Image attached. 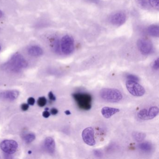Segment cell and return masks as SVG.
<instances>
[{
    "mask_svg": "<svg viewBox=\"0 0 159 159\" xmlns=\"http://www.w3.org/2000/svg\"><path fill=\"white\" fill-rule=\"evenodd\" d=\"M120 111L118 108L106 107L102 109L101 112L103 117L106 119H109L111 116L119 112Z\"/></svg>",
    "mask_w": 159,
    "mask_h": 159,
    "instance_id": "11",
    "label": "cell"
},
{
    "mask_svg": "<svg viewBox=\"0 0 159 159\" xmlns=\"http://www.w3.org/2000/svg\"><path fill=\"white\" fill-rule=\"evenodd\" d=\"M148 3L152 8L156 10L159 9V0H148Z\"/></svg>",
    "mask_w": 159,
    "mask_h": 159,
    "instance_id": "22",
    "label": "cell"
},
{
    "mask_svg": "<svg viewBox=\"0 0 159 159\" xmlns=\"http://www.w3.org/2000/svg\"><path fill=\"white\" fill-rule=\"evenodd\" d=\"M58 111L57 110V109L56 108H52L51 110V114H52V115H56L57 113H58Z\"/></svg>",
    "mask_w": 159,
    "mask_h": 159,
    "instance_id": "31",
    "label": "cell"
},
{
    "mask_svg": "<svg viewBox=\"0 0 159 159\" xmlns=\"http://www.w3.org/2000/svg\"><path fill=\"white\" fill-rule=\"evenodd\" d=\"M48 96H49V99L50 100H52V101H55L56 100L55 96L53 94V93L52 92H50L49 93Z\"/></svg>",
    "mask_w": 159,
    "mask_h": 159,
    "instance_id": "29",
    "label": "cell"
},
{
    "mask_svg": "<svg viewBox=\"0 0 159 159\" xmlns=\"http://www.w3.org/2000/svg\"><path fill=\"white\" fill-rule=\"evenodd\" d=\"M126 20V15L125 13L119 11L111 15L109 18L110 22L111 25L119 27L122 25Z\"/></svg>",
    "mask_w": 159,
    "mask_h": 159,
    "instance_id": "8",
    "label": "cell"
},
{
    "mask_svg": "<svg viewBox=\"0 0 159 159\" xmlns=\"http://www.w3.org/2000/svg\"><path fill=\"white\" fill-rule=\"evenodd\" d=\"M127 78L129 80H131L135 81H139V79L138 77H137L135 75H132V74H128L127 76Z\"/></svg>",
    "mask_w": 159,
    "mask_h": 159,
    "instance_id": "24",
    "label": "cell"
},
{
    "mask_svg": "<svg viewBox=\"0 0 159 159\" xmlns=\"http://www.w3.org/2000/svg\"><path fill=\"white\" fill-rule=\"evenodd\" d=\"M21 107L22 110L26 111L28 110V109L29 106L27 104H23L21 105Z\"/></svg>",
    "mask_w": 159,
    "mask_h": 159,
    "instance_id": "28",
    "label": "cell"
},
{
    "mask_svg": "<svg viewBox=\"0 0 159 159\" xmlns=\"http://www.w3.org/2000/svg\"><path fill=\"white\" fill-rule=\"evenodd\" d=\"M47 103V99L44 97H40L38 100V105L39 107H43L46 105Z\"/></svg>",
    "mask_w": 159,
    "mask_h": 159,
    "instance_id": "23",
    "label": "cell"
},
{
    "mask_svg": "<svg viewBox=\"0 0 159 159\" xmlns=\"http://www.w3.org/2000/svg\"><path fill=\"white\" fill-rule=\"evenodd\" d=\"M35 103V98H33L32 97H30L28 99V103L29 105H31V106H33L34 105Z\"/></svg>",
    "mask_w": 159,
    "mask_h": 159,
    "instance_id": "27",
    "label": "cell"
},
{
    "mask_svg": "<svg viewBox=\"0 0 159 159\" xmlns=\"http://www.w3.org/2000/svg\"><path fill=\"white\" fill-rule=\"evenodd\" d=\"M1 50H2L1 45H0V52H1Z\"/></svg>",
    "mask_w": 159,
    "mask_h": 159,
    "instance_id": "34",
    "label": "cell"
},
{
    "mask_svg": "<svg viewBox=\"0 0 159 159\" xmlns=\"http://www.w3.org/2000/svg\"><path fill=\"white\" fill-rule=\"evenodd\" d=\"M100 96L103 100L111 103L120 102L123 95L119 90L114 88H103L100 91Z\"/></svg>",
    "mask_w": 159,
    "mask_h": 159,
    "instance_id": "1",
    "label": "cell"
},
{
    "mask_svg": "<svg viewBox=\"0 0 159 159\" xmlns=\"http://www.w3.org/2000/svg\"><path fill=\"white\" fill-rule=\"evenodd\" d=\"M126 88L132 95L135 97H141L145 93V89L135 81L128 80L125 84Z\"/></svg>",
    "mask_w": 159,
    "mask_h": 159,
    "instance_id": "5",
    "label": "cell"
},
{
    "mask_svg": "<svg viewBox=\"0 0 159 159\" xmlns=\"http://www.w3.org/2000/svg\"><path fill=\"white\" fill-rule=\"evenodd\" d=\"M135 1L138 6L143 9L147 8L148 5V0H135Z\"/></svg>",
    "mask_w": 159,
    "mask_h": 159,
    "instance_id": "21",
    "label": "cell"
},
{
    "mask_svg": "<svg viewBox=\"0 0 159 159\" xmlns=\"http://www.w3.org/2000/svg\"><path fill=\"white\" fill-rule=\"evenodd\" d=\"M93 153L95 156L98 157H102V155H103L102 152L98 150H95L94 151Z\"/></svg>",
    "mask_w": 159,
    "mask_h": 159,
    "instance_id": "26",
    "label": "cell"
},
{
    "mask_svg": "<svg viewBox=\"0 0 159 159\" xmlns=\"http://www.w3.org/2000/svg\"><path fill=\"white\" fill-rule=\"evenodd\" d=\"M65 113H66V115H70V111L68 110L66 111H65Z\"/></svg>",
    "mask_w": 159,
    "mask_h": 159,
    "instance_id": "33",
    "label": "cell"
},
{
    "mask_svg": "<svg viewBox=\"0 0 159 159\" xmlns=\"http://www.w3.org/2000/svg\"><path fill=\"white\" fill-rule=\"evenodd\" d=\"M44 146L50 153H53L55 150V142L52 137L46 138L44 141Z\"/></svg>",
    "mask_w": 159,
    "mask_h": 159,
    "instance_id": "13",
    "label": "cell"
},
{
    "mask_svg": "<svg viewBox=\"0 0 159 159\" xmlns=\"http://www.w3.org/2000/svg\"><path fill=\"white\" fill-rule=\"evenodd\" d=\"M3 16V12H2V11H1V10H0V19H1V18H2V16Z\"/></svg>",
    "mask_w": 159,
    "mask_h": 159,
    "instance_id": "32",
    "label": "cell"
},
{
    "mask_svg": "<svg viewBox=\"0 0 159 159\" xmlns=\"http://www.w3.org/2000/svg\"><path fill=\"white\" fill-rule=\"evenodd\" d=\"M137 116L139 118L142 120H148V111L146 109H143L139 111L137 113Z\"/></svg>",
    "mask_w": 159,
    "mask_h": 159,
    "instance_id": "18",
    "label": "cell"
},
{
    "mask_svg": "<svg viewBox=\"0 0 159 159\" xmlns=\"http://www.w3.org/2000/svg\"><path fill=\"white\" fill-rule=\"evenodd\" d=\"M72 96L82 109L89 110L92 107V97L89 94L76 93L73 94Z\"/></svg>",
    "mask_w": 159,
    "mask_h": 159,
    "instance_id": "3",
    "label": "cell"
},
{
    "mask_svg": "<svg viewBox=\"0 0 159 159\" xmlns=\"http://www.w3.org/2000/svg\"><path fill=\"white\" fill-rule=\"evenodd\" d=\"M159 110L158 107H152L148 111V120H151L156 117L159 113Z\"/></svg>",
    "mask_w": 159,
    "mask_h": 159,
    "instance_id": "16",
    "label": "cell"
},
{
    "mask_svg": "<svg viewBox=\"0 0 159 159\" xmlns=\"http://www.w3.org/2000/svg\"><path fill=\"white\" fill-rule=\"evenodd\" d=\"M43 116L45 118H47L50 116V113L47 111H45L43 112Z\"/></svg>",
    "mask_w": 159,
    "mask_h": 159,
    "instance_id": "30",
    "label": "cell"
},
{
    "mask_svg": "<svg viewBox=\"0 0 159 159\" xmlns=\"http://www.w3.org/2000/svg\"><path fill=\"white\" fill-rule=\"evenodd\" d=\"M83 140L84 143L90 146L95 145L94 139V131L92 127H87L83 131L82 134Z\"/></svg>",
    "mask_w": 159,
    "mask_h": 159,
    "instance_id": "9",
    "label": "cell"
},
{
    "mask_svg": "<svg viewBox=\"0 0 159 159\" xmlns=\"http://www.w3.org/2000/svg\"><path fill=\"white\" fill-rule=\"evenodd\" d=\"M28 53L32 57H39L43 54L42 48L39 45H33L30 46L27 49Z\"/></svg>",
    "mask_w": 159,
    "mask_h": 159,
    "instance_id": "10",
    "label": "cell"
},
{
    "mask_svg": "<svg viewBox=\"0 0 159 159\" xmlns=\"http://www.w3.org/2000/svg\"><path fill=\"white\" fill-rule=\"evenodd\" d=\"M53 49L56 52H59L60 50V41L57 38L53 39L51 42Z\"/></svg>",
    "mask_w": 159,
    "mask_h": 159,
    "instance_id": "19",
    "label": "cell"
},
{
    "mask_svg": "<svg viewBox=\"0 0 159 159\" xmlns=\"http://www.w3.org/2000/svg\"><path fill=\"white\" fill-rule=\"evenodd\" d=\"M27 61L19 53L13 55L7 63V66L13 71H18L22 69L27 67Z\"/></svg>",
    "mask_w": 159,
    "mask_h": 159,
    "instance_id": "2",
    "label": "cell"
},
{
    "mask_svg": "<svg viewBox=\"0 0 159 159\" xmlns=\"http://www.w3.org/2000/svg\"><path fill=\"white\" fill-rule=\"evenodd\" d=\"M148 33L150 36L158 38L159 36V27L158 25H152L149 26L147 30Z\"/></svg>",
    "mask_w": 159,
    "mask_h": 159,
    "instance_id": "14",
    "label": "cell"
},
{
    "mask_svg": "<svg viewBox=\"0 0 159 159\" xmlns=\"http://www.w3.org/2000/svg\"><path fill=\"white\" fill-rule=\"evenodd\" d=\"M139 147L141 150L144 152H147L151 151L152 149V146L151 144L149 142H148L141 143L139 144Z\"/></svg>",
    "mask_w": 159,
    "mask_h": 159,
    "instance_id": "17",
    "label": "cell"
},
{
    "mask_svg": "<svg viewBox=\"0 0 159 159\" xmlns=\"http://www.w3.org/2000/svg\"><path fill=\"white\" fill-rule=\"evenodd\" d=\"M152 67L154 70H158L159 68V59L157 58L155 61H154L152 65Z\"/></svg>",
    "mask_w": 159,
    "mask_h": 159,
    "instance_id": "25",
    "label": "cell"
},
{
    "mask_svg": "<svg viewBox=\"0 0 159 159\" xmlns=\"http://www.w3.org/2000/svg\"><path fill=\"white\" fill-rule=\"evenodd\" d=\"M36 138L35 134L33 133H29L24 137V139L27 143H30L32 142Z\"/></svg>",
    "mask_w": 159,
    "mask_h": 159,
    "instance_id": "20",
    "label": "cell"
},
{
    "mask_svg": "<svg viewBox=\"0 0 159 159\" xmlns=\"http://www.w3.org/2000/svg\"><path fill=\"white\" fill-rule=\"evenodd\" d=\"M0 148L5 153L13 154L17 151L18 144L15 140L6 139L0 143Z\"/></svg>",
    "mask_w": 159,
    "mask_h": 159,
    "instance_id": "7",
    "label": "cell"
},
{
    "mask_svg": "<svg viewBox=\"0 0 159 159\" xmlns=\"http://www.w3.org/2000/svg\"><path fill=\"white\" fill-rule=\"evenodd\" d=\"M137 45L140 52L144 55L150 54L153 50L152 43L147 38L139 39L137 41Z\"/></svg>",
    "mask_w": 159,
    "mask_h": 159,
    "instance_id": "6",
    "label": "cell"
},
{
    "mask_svg": "<svg viewBox=\"0 0 159 159\" xmlns=\"http://www.w3.org/2000/svg\"><path fill=\"white\" fill-rule=\"evenodd\" d=\"M19 95V93L18 91L16 90H11L1 93L0 95L1 97L4 99L12 101L18 98Z\"/></svg>",
    "mask_w": 159,
    "mask_h": 159,
    "instance_id": "12",
    "label": "cell"
},
{
    "mask_svg": "<svg viewBox=\"0 0 159 159\" xmlns=\"http://www.w3.org/2000/svg\"><path fill=\"white\" fill-rule=\"evenodd\" d=\"M132 136L137 142H141L145 139L146 137L145 133L139 132H134L132 133Z\"/></svg>",
    "mask_w": 159,
    "mask_h": 159,
    "instance_id": "15",
    "label": "cell"
},
{
    "mask_svg": "<svg viewBox=\"0 0 159 159\" xmlns=\"http://www.w3.org/2000/svg\"><path fill=\"white\" fill-rule=\"evenodd\" d=\"M60 50L64 54H70L74 50V40L69 35H65L60 41Z\"/></svg>",
    "mask_w": 159,
    "mask_h": 159,
    "instance_id": "4",
    "label": "cell"
}]
</instances>
